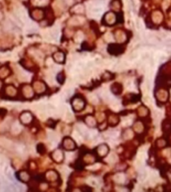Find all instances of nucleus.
<instances>
[{
    "instance_id": "nucleus-49",
    "label": "nucleus",
    "mask_w": 171,
    "mask_h": 192,
    "mask_svg": "<svg viewBox=\"0 0 171 192\" xmlns=\"http://www.w3.org/2000/svg\"><path fill=\"white\" fill-rule=\"evenodd\" d=\"M2 87H3V82L0 80V89H2Z\"/></svg>"
},
{
    "instance_id": "nucleus-17",
    "label": "nucleus",
    "mask_w": 171,
    "mask_h": 192,
    "mask_svg": "<svg viewBox=\"0 0 171 192\" xmlns=\"http://www.w3.org/2000/svg\"><path fill=\"white\" fill-rule=\"evenodd\" d=\"M10 74V69L7 66L0 68V79H5Z\"/></svg>"
},
{
    "instance_id": "nucleus-28",
    "label": "nucleus",
    "mask_w": 171,
    "mask_h": 192,
    "mask_svg": "<svg viewBox=\"0 0 171 192\" xmlns=\"http://www.w3.org/2000/svg\"><path fill=\"white\" fill-rule=\"evenodd\" d=\"M139 179L141 180V181H143V180H145L146 176H147V172H146V170H144L143 167H140L139 168Z\"/></svg>"
},
{
    "instance_id": "nucleus-34",
    "label": "nucleus",
    "mask_w": 171,
    "mask_h": 192,
    "mask_svg": "<svg viewBox=\"0 0 171 192\" xmlns=\"http://www.w3.org/2000/svg\"><path fill=\"white\" fill-rule=\"evenodd\" d=\"M120 2L118 1V0H114L112 3V8L116 11H118L120 9Z\"/></svg>"
},
{
    "instance_id": "nucleus-47",
    "label": "nucleus",
    "mask_w": 171,
    "mask_h": 192,
    "mask_svg": "<svg viewBox=\"0 0 171 192\" xmlns=\"http://www.w3.org/2000/svg\"><path fill=\"white\" fill-rule=\"evenodd\" d=\"M165 44L168 46H171V39H167L165 40Z\"/></svg>"
},
{
    "instance_id": "nucleus-45",
    "label": "nucleus",
    "mask_w": 171,
    "mask_h": 192,
    "mask_svg": "<svg viewBox=\"0 0 171 192\" xmlns=\"http://www.w3.org/2000/svg\"><path fill=\"white\" fill-rule=\"evenodd\" d=\"M144 102L148 104H152V99H150V96H145L144 97Z\"/></svg>"
},
{
    "instance_id": "nucleus-7",
    "label": "nucleus",
    "mask_w": 171,
    "mask_h": 192,
    "mask_svg": "<svg viewBox=\"0 0 171 192\" xmlns=\"http://www.w3.org/2000/svg\"><path fill=\"white\" fill-rule=\"evenodd\" d=\"M63 146H64V148L68 150H72L75 148V144H74V142L73 140H71L70 138L67 137L64 140V142H63Z\"/></svg>"
},
{
    "instance_id": "nucleus-1",
    "label": "nucleus",
    "mask_w": 171,
    "mask_h": 192,
    "mask_svg": "<svg viewBox=\"0 0 171 192\" xmlns=\"http://www.w3.org/2000/svg\"><path fill=\"white\" fill-rule=\"evenodd\" d=\"M72 104L73 108L75 111H80L82 110L85 106V102L84 100L80 97H75L72 100Z\"/></svg>"
},
{
    "instance_id": "nucleus-36",
    "label": "nucleus",
    "mask_w": 171,
    "mask_h": 192,
    "mask_svg": "<svg viewBox=\"0 0 171 192\" xmlns=\"http://www.w3.org/2000/svg\"><path fill=\"white\" fill-rule=\"evenodd\" d=\"M12 132H13L14 134H18V133H19L20 132V130H21V128H20V126L18 125V124H14V125L12 126Z\"/></svg>"
},
{
    "instance_id": "nucleus-10",
    "label": "nucleus",
    "mask_w": 171,
    "mask_h": 192,
    "mask_svg": "<svg viewBox=\"0 0 171 192\" xmlns=\"http://www.w3.org/2000/svg\"><path fill=\"white\" fill-rule=\"evenodd\" d=\"M97 152H98L99 156L103 157V156H105L107 155L108 152H109V147H108V146L106 145H105V144L100 145L98 147V149H97Z\"/></svg>"
},
{
    "instance_id": "nucleus-26",
    "label": "nucleus",
    "mask_w": 171,
    "mask_h": 192,
    "mask_svg": "<svg viewBox=\"0 0 171 192\" xmlns=\"http://www.w3.org/2000/svg\"><path fill=\"white\" fill-rule=\"evenodd\" d=\"M111 90H112V92L115 95H118V94L121 93L122 91V86L120 84H114L112 86H111Z\"/></svg>"
},
{
    "instance_id": "nucleus-13",
    "label": "nucleus",
    "mask_w": 171,
    "mask_h": 192,
    "mask_svg": "<svg viewBox=\"0 0 171 192\" xmlns=\"http://www.w3.org/2000/svg\"><path fill=\"white\" fill-rule=\"evenodd\" d=\"M32 17L35 20H40L43 17V12L41 9H34L32 12Z\"/></svg>"
},
{
    "instance_id": "nucleus-33",
    "label": "nucleus",
    "mask_w": 171,
    "mask_h": 192,
    "mask_svg": "<svg viewBox=\"0 0 171 192\" xmlns=\"http://www.w3.org/2000/svg\"><path fill=\"white\" fill-rule=\"evenodd\" d=\"M117 156L114 154H111V155L107 158V161L110 164H114L117 161Z\"/></svg>"
},
{
    "instance_id": "nucleus-42",
    "label": "nucleus",
    "mask_w": 171,
    "mask_h": 192,
    "mask_svg": "<svg viewBox=\"0 0 171 192\" xmlns=\"http://www.w3.org/2000/svg\"><path fill=\"white\" fill-rule=\"evenodd\" d=\"M111 107H112L114 110H118V107H120V104H118V103H117L116 101H113V102H111Z\"/></svg>"
},
{
    "instance_id": "nucleus-37",
    "label": "nucleus",
    "mask_w": 171,
    "mask_h": 192,
    "mask_svg": "<svg viewBox=\"0 0 171 192\" xmlns=\"http://www.w3.org/2000/svg\"><path fill=\"white\" fill-rule=\"evenodd\" d=\"M156 144L159 146V147H163V146H165L166 145V141L163 140V139H159L156 142Z\"/></svg>"
},
{
    "instance_id": "nucleus-16",
    "label": "nucleus",
    "mask_w": 171,
    "mask_h": 192,
    "mask_svg": "<svg viewBox=\"0 0 171 192\" xmlns=\"http://www.w3.org/2000/svg\"><path fill=\"white\" fill-rule=\"evenodd\" d=\"M18 179L24 182H27L30 180V175H29V174L27 171H20L18 174Z\"/></svg>"
},
{
    "instance_id": "nucleus-15",
    "label": "nucleus",
    "mask_w": 171,
    "mask_h": 192,
    "mask_svg": "<svg viewBox=\"0 0 171 192\" xmlns=\"http://www.w3.org/2000/svg\"><path fill=\"white\" fill-rule=\"evenodd\" d=\"M152 19H153V21L155 24H159L163 19V15L160 12H159V11H155V12H154V13L152 14Z\"/></svg>"
},
{
    "instance_id": "nucleus-12",
    "label": "nucleus",
    "mask_w": 171,
    "mask_h": 192,
    "mask_svg": "<svg viewBox=\"0 0 171 192\" xmlns=\"http://www.w3.org/2000/svg\"><path fill=\"white\" fill-rule=\"evenodd\" d=\"M46 179L49 181H55L58 179V174L54 170H49L46 173Z\"/></svg>"
},
{
    "instance_id": "nucleus-2",
    "label": "nucleus",
    "mask_w": 171,
    "mask_h": 192,
    "mask_svg": "<svg viewBox=\"0 0 171 192\" xmlns=\"http://www.w3.org/2000/svg\"><path fill=\"white\" fill-rule=\"evenodd\" d=\"M22 93H23V95L27 98V99H30L34 95V89L31 87L30 85L28 84H24L23 87H22Z\"/></svg>"
},
{
    "instance_id": "nucleus-9",
    "label": "nucleus",
    "mask_w": 171,
    "mask_h": 192,
    "mask_svg": "<svg viewBox=\"0 0 171 192\" xmlns=\"http://www.w3.org/2000/svg\"><path fill=\"white\" fill-rule=\"evenodd\" d=\"M156 97L158 98V99L161 102H165L168 99V93H167L166 90L160 89L156 93Z\"/></svg>"
},
{
    "instance_id": "nucleus-25",
    "label": "nucleus",
    "mask_w": 171,
    "mask_h": 192,
    "mask_svg": "<svg viewBox=\"0 0 171 192\" xmlns=\"http://www.w3.org/2000/svg\"><path fill=\"white\" fill-rule=\"evenodd\" d=\"M31 3L34 6H45L49 3V0H31Z\"/></svg>"
},
{
    "instance_id": "nucleus-22",
    "label": "nucleus",
    "mask_w": 171,
    "mask_h": 192,
    "mask_svg": "<svg viewBox=\"0 0 171 192\" xmlns=\"http://www.w3.org/2000/svg\"><path fill=\"white\" fill-rule=\"evenodd\" d=\"M72 11L73 13H78V14L84 13V6L83 4H81V3H79V4H76L73 8Z\"/></svg>"
},
{
    "instance_id": "nucleus-4",
    "label": "nucleus",
    "mask_w": 171,
    "mask_h": 192,
    "mask_svg": "<svg viewBox=\"0 0 171 192\" xmlns=\"http://www.w3.org/2000/svg\"><path fill=\"white\" fill-rule=\"evenodd\" d=\"M4 93L9 97H15L18 94L17 89L12 84H8L4 89Z\"/></svg>"
},
{
    "instance_id": "nucleus-23",
    "label": "nucleus",
    "mask_w": 171,
    "mask_h": 192,
    "mask_svg": "<svg viewBox=\"0 0 171 192\" xmlns=\"http://www.w3.org/2000/svg\"><path fill=\"white\" fill-rule=\"evenodd\" d=\"M144 130V125L141 122H136L135 123V125H133V130L136 131L137 133H142Z\"/></svg>"
},
{
    "instance_id": "nucleus-46",
    "label": "nucleus",
    "mask_w": 171,
    "mask_h": 192,
    "mask_svg": "<svg viewBox=\"0 0 171 192\" xmlns=\"http://www.w3.org/2000/svg\"><path fill=\"white\" fill-rule=\"evenodd\" d=\"M136 24H137V28H138V29H143V26H142V24H141V21L140 20H137L136 22Z\"/></svg>"
},
{
    "instance_id": "nucleus-43",
    "label": "nucleus",
    "mask_w": 171,
    "mask_h": 192,
    "mask_svg": "<svg viewBox=\"0 0 171 192\" xmlns=\"http://www.w3.org/2000/svg\"><path fill=\"white\" fill-rule=\"evenodd\" d=\"M137 58H138V53L135 52V53H133V54H131L130 56H129V60H133Z\"/></svg>"
},
{
    "instance_id": "nucleus-6",
    "label": "nucleus",
    "mask_w": 171,
    "mask_h": 192,
    "mask_svg": "<svg viewBox=\"0 0 171 192\" xmlns=\"http://www.w3.org/2000/svg\"><path fill=\"white\" fill-rule=\"evenodd\" d=\"M33 89L35 90L37 93L39 94H42L45 91L46 89V86L43 84V82L41 81H35L33 83Z\"/></svg>"
},
{
    "instance_id": "nucleus-20",
    "label": "nucleus",
    "mask_w": 171,
    "mask_h": 192,
    "mask_svg": "<svg viewBox=\"0 0 171 192\" xmlns=\"http://www.w3.org/2000/svg\"><path fill=\"white\" fill-rule=\"evenodd\" d=\"M69 22L72 25H79L84 22V18L83 17H73Z\"/></svg>"
},
{
    "instance_id": "nucleus-50",
    "label": "nucleus",
    "mask_w": 171,
    "mask_h": 192,
    "mask_svg": "<svg viewBox=\"0 0 171 192\" xmlns=\"http://www.w3.org/2000/svg\"><path fill=\"white\" fill-rule=\"evenodd\" d=\"M2 18H3V15H2V13H1V12H0V20L2 19Z\"/></svg>"
},
{
    "instance_id": "nucleus-35",
    "label": "nucleus",
    "mask_w": 171,
    "mask_h": 192,
    "mask_svg": "<svg viewBox=\"0 0 171 192\" xmlns=\"http://www.w3.org/2000/svg\"><path fill=\"white\" fill-rule=\"evenodd\" d=\"M83 38H84L83 33H82V32H78L76 33V35L74 36V39H75L76 42H80V41L83 39Z\"/></svg>"
},
{
    "instance_id": "nucleus-21",
    "label": "nucleus",
    "mask_w": 171,
    "mask_h": 192,
    "mask_svg": "<svg viewBox=\"0 0 171 192\" xmlns=\"http://www.w3.org/2000/svg\"><path fill=\"white\" fill-rule=\"evenodd\" d=\"M114 180L118 184H124L125 181V176L124 174H122V173H118V174L114 175Z\"/></svg>"
},
{
    "instance_id": "nucleus-31",
    "label": "nucleus",
    "mask_w": 171,
    "mask_h": 192,
    "mask_svg": "<svg viewBox=\"0 0 171 192\" xmlns=\"http://www.w3.org/2000/svg\"><path fill=\"white\" fill-rule=\"evenodd\" d=\"M48 137L49 139L53 142H57L58 141V135L54 133V132H49L48 133Z\"/></svg>"
},
{
    "instance_id": "nucleus-27",
    "label": "nucleus",
    "mask_w": 171,
    "mask_h": 192,
    "mask_svg": "<svg viewBox=\"0 0 171 192\" xmlns=\"http://www.w3.org/2000/svg\"><path fill=\"white\" fill-rule=\"evenodd\" d=\"M148 109L145 108L144 106H140L138 110V114L141 117H145V116L148 115Z\"/></svg>"
},
{
    "instance_id": "nucleus-14",
    "label": "nucleus",
    "mask_w": 171,
    "mask_h": 192,
    "mask_svg": "<svg viewBox=\"0 0 171 192\" xmlns=\"http://www.w3.org/2000/svg\"><path fill=\"white\" fill-rule=\"evenodd\" d=\"M64 54L61 51L56 52L54 54V59L57 63H63L64 61Z\"/></svg>"
},
{
    "instance_id": "nucleus-51",
    "label": "nucleus",
    "mask_w": 171,
    "mask_h": 192,
    "mask_svg": "<svg viewBox=\"0 0 171 192\" xmlns=\"http://www.w3.org/2000/svg\"><path fill=\"white\" fill-rule=\"evenodd\" d=\"M0 185H1V180H0Z\"/></svg>"
},
{
    "instance_id": "nucleus-41",
    "label": "nucleus",
    "mask_w": 171,
    "mask_h": 192,
    "mask_svg": "<svg viewBox=\"0 0 171 192\" xmlns=\"http://www.w3.org/2000/svg\"><path fill=\"white\" fill-rule=\"evenodd\" d=\"M64 74H59L58 75V82L59 83H61V84H63L64 83Z\"/></svg>"
},
{
    "instance_id": "nucleus-40",
    "label": "nucleus",
    "mask_w": 171,
    "mask_h": 192,
    "mask_svg": "<svg viewBox=\"0 0 171 192\" xmlns=\"http://www.w3.org/2000/svg\"><path fill=\"white\" fill-rule=\"evenodd\" d=\"M113 35H112V33H108L107 34L105 35V39H106V41H108V42H111V41L113 40Z\"/></svg>"
},
{
    "instance_id": "nucleus-44",
    "label": "nucleus",
    "mask_w": 171,
    "mask_h": 192,
    "mask_svg": "<svg viewBox=\"0 0 171 192\" xmlns=\"http://www.w3.org/2000/svg\"><path fill=\"white\" fill-rule=\"evenodd\" d=\"M88 183L90 184V185L96 186L97 185V180L94 179H90V180H88Z\"/></svg>"
},
{
    "instance_id": "nucleus-32",
    "label": "nucleus",
    "mask_w": 171,
    "mask_h": 192,
    "mask_svg": "<svg viewBox=\"0 0 171 192\" xmlns=\"http://www.w3.org/2000/svg\"><path fill=\"white\" fill-rule=\"evenodd\" d=\"M133 135V131L130 130V129H128L125 130V132L124 133V139H127V140H129V139H131Z\"/></svg>"
},
{
    "instance_id": "nucleus-19",
    "label": "nucleus",
    "mask_w": 171,
    "mask_h": 192,
    "mask_svg": "<svg viewBox=\"0 0 171 192\" xmlns=\"http://www.w3.org/2000/svg\"><path fill=\"white\" fill-rule=\"evenodd\" d=\"M85 123H86V125H88L90 127H95L96 126V119L93 117L91 115H88L85 117Z\"/></svg>"
},
{
    "instance_id": "nucleus-8",
    "label": "nucleus",
    "mask_w": 171,
    "mask_h": 192,
    "mask_svg": "<svg viewBox=\"0 0 171 192\" xmlns=\"http://www.w3.org/2000/svg\"><path fill=\"white\" fill-rule=\"evenodd\" d=\"M52 157H53L54 161L59 163L64 160V154H63V152L60 150H56L53 152V154H52Z\"/></svg>"
},
{
    "instance_id": "nucleus-39",
    "label": "nucleus",
    "mask_w": 171,
    "mask_h": 192,
    "mask_svg": "<svg viewBox=\"0 0 171 192\" xmlns=\"http://www.w3.org/2000/svg\"><path fill=\"white\" fill-rule=\"evenodd\" d=\"M128 66V63L126 62H121L120 65H118V69H124Z\"/></svg>"
},
{
    "instance_id": "nucleus-48",
    "label": "nucleus",
    "mask_w": 171,
    "mask_h": 192,
    "mask_svg": "<svg viewBox=\"0 0 171 192\" xmlns=\"http://www.w3.org/2000/svg\"><path fill=\"white\" fill-rule=\"evenodd\" d=\"M65 1H66V3H68V4H70V3H72L73 0H65Z\"/></svg>"
},
{
    "instance_id": "nucleus-5",
    "label": "nucleus",
    "mask_w": 171,
    "mask_h": 192,
    "mask_svg": "<svg viewBox=\"0 0 171 192\" xmlns=\"http://www.w3.org/2000/svg\"><path fill=\"white\" fill-rule=\"evenodd\" d=\"M105 21L107 24L109 25H112L115 24L116 22V15H115L113 12H109L105 14Z\"/></svg>"
},
{
    "instance_id": "nucleus-29",
    "label": "nucleus",
    "mask_w": 171,
    "mask_h": 192,
    "mask_svg": "<svg viewBox=\"0 0 171 192\" xmlns=\"http://www.w3.org/2000/svg\"><path fill=\"white\" fill-rule=\"evenodd\" d=\"M84 160V162L86 164H92L95 160L94 156L92 155H90V154H88V155H85Z\"/></svg>"
},
{
    "instance_id": "nucleus-38",
    "label": "nucleus",
    "mask_w": 171,
    "mask_h": 192,
    "mask_svg": "<svg viewBox=\"0 0 171 192\" xmlns=\"http://www.w3.org/2000/svg\"><path fill=\"white\" fill-rule=\"evenodd\" d=\"M88 98H90V102L92 104H98L99 99H98V98L96 97L95 95H90V96H88Z\"/></svg>"
},
{
    "instance_id": "nucleus-18",
    "label": "nucleus",
    "mask_w": 171,
    "mask_h": 192,
    "mask_svg": "<svg viewBox=\"0 0 171 192\" xmlns=\"http://www.w3.org/2000/svg\"><path fill=\"white\" fill-rule=\"evenodd\" d=\"M115 38H116L118 42L123 43V42H124L126 39V34L123 31H121V30H118V31L115 33Z\"/></svg>"
},
{
    "instance_id": "nucleus-24",
    "label": "nucleus",
    "mask_w": 171,
    "mask_h": 192,
    "mask_svg": "<svg viewBox=\"0 0 171 192\" xmlns=\"http://www.w3.org/2000/svg\"><path fill=\"white\" fill-rule=\"evenodd\" d=\"M108 122L110 125H116L118 123V115H111L109 117V119H108Z\"/></svg>"
},
{
    "instance_id": "nucleus-11",
    "label": "nucleus",
    "mask_w": 171,
    "mask_h": 192,
    "mask_svg": "<svg viewBox=\"0 0 171 192\" xmlns=\"http://www.w3.org/2000/svg\"><path fill=\"white\" fill-rule=\"evenodd\" d=\"M90 11L94 16H99V15H100L101 13L103 12V6L97 5V4H94V5L92 6Z\"/></svg>"
},
{
    "instance_id": "nucleus-30",
    "label": "nucleus",
    "mask_w": 171,
    "mask_h": 192,
    "mask_svg": "<svg viewBox=\"0 0 171 192\" xmlns=\"http://www.w3.org/2000/svg\"><path fill=\"white\" fill-rule=\"evenodd\" d=\"M50 35H51L52 38H53V39H57L58 38V35H59V30L57 28H54L50 31Z\"/></svg>"
},
{
    "instance_id": "nucleus-3",
    "label": "nucleus",
    "mask_w": 171,
    "mask_h": 192,
    "mask_svg": "<svg viewBox=\"0 0 171 192\" xmlns=\"http://www.w3.org/2000/svg\"><path fill=\"white\" fill-rule=\"evenodd\" d=\"M33 120V115H31L30 112L28 111H25L23 112L20 115V121L22 124L24 125H28L30 124Z\"/></svg>"
}]
</instances>
